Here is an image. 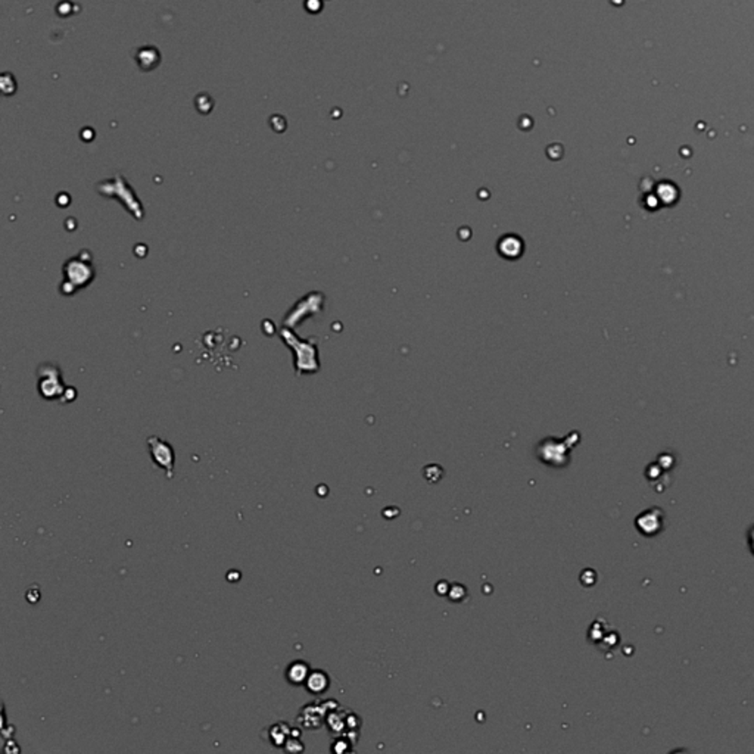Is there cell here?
Returning <instances> with one entry per match:
<instances>
[{"instance_id": "cell-1", "label": "cell", "mask_w": 754, "mask_h": 754, "mask_svg": "<svg viewBox=\"0 0 754 754\" xmlns=\"http://www.w3.org/2000/svg\"><path fill=\"white\" fill-rule=\"evenodd\" d=\"M96 270L91 262V257L86 250H82L77 257L68 259L64 264V282L61 291L66 295L84 289L95 280Z\"/></svg>"}, {"instance_id": "cell-2", "label": "cell", "mask_w": 754, "mask_h": 754, "mask_svg": "<svg viewBox=\"0 0 754 754\" xmlns=\"http://www.w3.org/2000/svg\"><path fill=\"white\" fill-rule=\"evenodd\" d=\"M573 448L572 443H569V438L555 439L546 438L541 441L536 447V455L540 461L551 467H566L570 461L569 452Z\"/></svg>"}, {"instance_id": "cell-3", "label": "cell", "mask_w": 754, "mask_h": 754, "mask_svg": "<svg viewBox=\"0 0 754 754\" xmlns=\"http://www.w3.org/2000/svg\"><path fill=\"white\" fill-rule=\"evenodd\" d=\"M39 392L44 399H61L64 396V382L61 377V369L55 364H42L37 370Z\"/></svg>"}, {"instance_id": "cell-4", "label": "cell", "mask_w": 754, "mask_h": 754, "mask_svg": "<svg viewBox=\"0 0 754 754\" xmlns=\"http://www.w3.org/2000/svg\"><path fill=\"white\" fill-rule=\"evenodd\" d=\"M147 450H149L151 460L164 470L167 479H173L174 476V464H176V452L171 445L161 439L159 436H149L147 438Z\"/></svg>"}, {"instance_id": "cell-5", "label": "cell", "mask_w": 754, "mask_h": 754, "mask_svg": "<svg viewBox=\"0 0 754 754\" xmlns=\"http://www.w3.org/2000/svg\"><path fill=\"white\" fill-rule=\"evenodd\" d=\"M326 707L323 703H310V704H305L300 715H298V724L308 729V730H314V729H318L320 726L323 725L324 719H326Z\"/></svg>"}, {"instance_id": "cell-6", "label": "cell", "mask_w": 754, "mask_h": 754, "mask_svg": "<svg viewBox=\"0 0 754 754\" xmlns=\"http://www.w3.org/2000/svg\"><path fill=\"white\" fill-rule=\"evenodd\" d=\"M661 514H663V513H661L657 508L647 510L643 514H639V516L636 517L635 526L638 528V531L641 532L643 535L654 536L659 532H661V529H663V517H661Z\"/></svg>"}, {"instance_id": "cell-7", "label": "cell", "mask_w": 754, "mask_h": 754, "mask_svg": "<svg viewBox=\"0 0 754 754\" xmlns=\"http://www.w3.org/2000/svg\"><path fill=\"white\" fill-rule=\"evenodd\" d=\"M311 672V668L310 665L306 663L305 660H293L292 663H289V666L286 668V672H284V678H286V681L293 685V687H301V685L305 683L308 675H310Z\"/></svg>"}, {"instance_id": "cell-8", "label": "cell", "mask_w": 754, "mask_h": 754, "mask_svg": "<svg viewBox=\"0 0 754 754\" xmlns=\"http://www.w3.org/2000/svg\"><path fill=\"white\" fill-rule=\"evenodd\" d=\"M304 687L311 695H322L330 688V677L322 669H314L308 675Z\"/></svg>"}, {"instance_id": "cell-9", "label": "cell", "mask_w": 754, "mask_h": 754, "mask_svg": "<svg viewBox=\"0 0 754 754\" xmlns=\"http://www.w3.org/2000/svg\"><path fill=\"white\" fill-rule=\"evenodd\" d=\"M136 62L142 71H152L161 62V53L155 46H143L136 53Z\"/></svg>"}, {"instance_id": "cell-10", "label": "cell", "mask_w": 754, "mask_h": 754, "mask_svg": "<svg viewBox=\"0 0 754 754\" xmlns=\"http://www.w3.org/2000/svg\"><path fill=\"white\" fill-rule=\"evenodd\" d=\"M291 729L292 726L288 722H283V721H279L276 724H273L271 726H268L266 733L268 734L270 744L276 748H283L284 744H286L288 738L291 737Z\"/></svg>"}, {"instance_id": "cell-11", "label": "cell", "mask_w": 754, "mask_h": 754, "mask_svg": "<svg viewBox=\"0 0 754 754\" xmlns=\"http://www.w3.org/2000/svg\"><path fill=\"white\" fill-rule=\"evenodd\" d=\"M283 748L286 750L288 753H301V751L305 750V747H304V744H302L301 738H298V737H292V735L288 738L286 744H284Z\"/></svg>"}, {"instance_id": "cell-12", "label": "cell", "mask_w": 754, "mask_h": 754, "mask_svg": "<svg viewBox=\"0 0 754 754\" xmlns=\"http://www.w3.org/2000/svg\"><path fill=\"white\" fill-rule=\"evenodd\" d=\"M448 596H450V598H451L452 601H455V603H461V601L464 600V597L467 596V589H466V587H463V585H460V584H455V585H452V587L450 588Z\"/></svg>"}, {"instance_id": "cell-13", "label": "cell", "mask_w": 754, "mask_h": 754, "mask_svg": "<svg viewBox=\"0 0 754 754\" xmlns=\"http://www.w3.org/2000/svg\"><path fill=\"white\" fill-rule=\"evenodd\" d=\"M748 542H750V548H751V553L754 554V528L750 529L748 532Z\"/></svg>"}, {"instance_id": "cell-14", "label": "cell", "mask_w": 754, "mask_h": 754, "mask_svg": "<svg viewBox=\"0 0 754 754\" xmlns=\"http://www.w3.org/2000/svg\"><path fill=\"white\" fill-rule=\"evenodd\" d=\"M291 735H292V737H298V738H301V729H300V728H292V729H291Z\"/></svg>"}]
</instances>
